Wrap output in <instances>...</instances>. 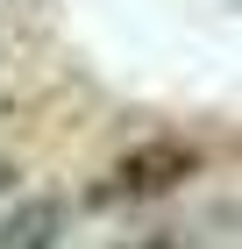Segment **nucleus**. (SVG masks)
<instances>
[{"label": "nucleus", "mask_w": 242, "mask_h": 249, "mask_svg": "<svg viewBox=\"0 0 242 249\" xmlns=\"http://www.w3.org/2000/svg\"><path fill=\"white\" fill-rule=\"evenodd\" d=\"M57 242V199H29L21 213L0 221V249H50Z\"/></svg>", "instance_id": "obj_2"}, {"label": "nucleus", "mask_w": 242, "mask_h": 249, "mask_svg": "<svg viewBox=\"0 0 242 249\" xmlns=\"http://www.w3.org/2000/svg\"><path fill=\"white\" fill-rule=\"evenodd\" d=\"M206 157L192 150V142H178V135H157V142H135L121 164H114V199H164V192H178L192 171H200Z\"/></svg>", "instance_id": "obj_1"}]
</instances>
